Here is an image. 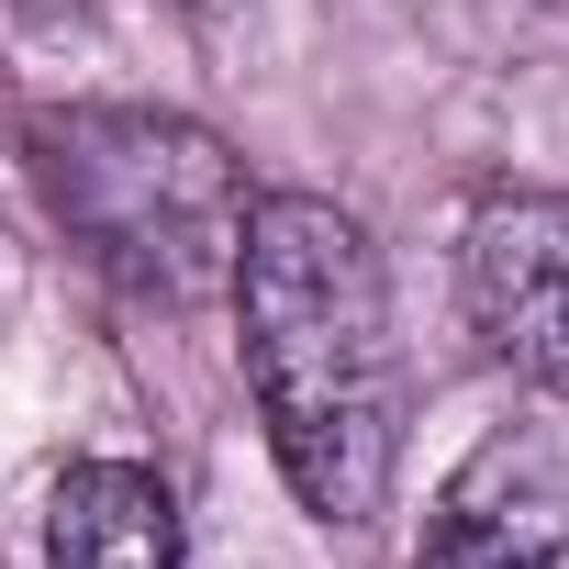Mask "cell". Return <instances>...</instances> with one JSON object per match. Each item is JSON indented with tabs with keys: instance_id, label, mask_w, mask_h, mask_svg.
I'll use <instances>...</instances> for the list:
<instances>
[{
	"instance_id": "277c9868",
	"label": "cell",
	"mask_w": 569,
	"mask_h": 569,
	"mask_svg": "<svg viewBox=\"0 0 569 569\" xmlns=\"http://www.w3.org/2000/svg\"><path fill=\"white\" fill-rule=\"evenodd\" d=\"M569 558V480L547 469V447L491 436L425 513L413 569H558Z\"/></svg>"
},
{
	"instance_id": "3957f363",
	"label": "cell",
	"mask_w": 569,
	"mask_h": 569,
	"mask_svg": "<svg viewBox=\"0 0 569 569\" xmlns=\"http://www.w3.org/2000/svg\"><path fill=\"white\" fill-rule=\"evenodd\" d=\"M458 291H469V325L480 347L558 391L569 402V190H502L469 212V246H458Z\"/></svg>"
},
{
	"instance_id": "8992f818",
	"label": "cell",
	"mask_w": 569,
	"mask_h": 569,
	"mask_svg": "<svg viewBox=\"0 0 569 569\" xmlns=\"http://www.w3.org/2000/svg\"><path fill=\"white\" fill-rule=\"evenodd\" d=\"M201 12H212V0H201Z\"/></svg>"
},
{
	"instance_id": "6da1fadb",
	"label": "cell",
	"mask_w": 569,
	"mask_h": 569,
	"mask_svg": "<svg viewBox=\"0 0 569 569\" xmlns=\"http://www.w3.org/2000/svg\"><path fill=\"white\" fill-rule=\"evenodd\" d=\"M223 291L279 480L336 536L380 525L402 469V336L369 223L325 190H257Z\"/></svg>"
},
{
	"instance_id": "7a4b0ae2",
	"label": "cell",
	"mask_w": 569,
	"mask_h": 569,
	"mask_svg": "<svg viewBox=\"0 0 569 569\" xmlns=\"http://www.w3.org/2000/svg\"><path fill=\"white\" fill-rule=\"evenodd\" d=\"M34 190L46 212L123 279L134 302H201L234 279V234H246V168L223 134L179 123V112H34L23 123Z\"/></svg>"
},
{
	"instance_id": "5b68a950",
	"label": "cell",
	"mask_w": 569,
	"mask_h": 569,
	"mask_svg": "<svg viewBox=\"0 0 569 569\" xmlns=\"http://www.w3.org/2000/svg\"><path fill=\"white\" fill-rule=\"evenodd\" d=\"M46 569H179V491L134 458H79L46 502Z\"/></svg>"
}]
</instances>
